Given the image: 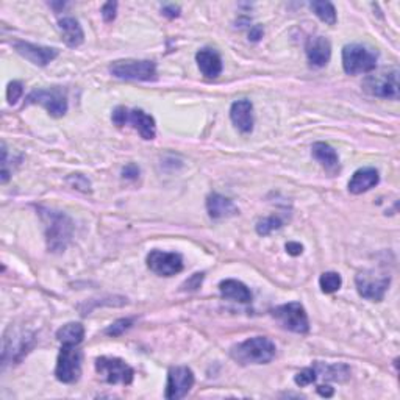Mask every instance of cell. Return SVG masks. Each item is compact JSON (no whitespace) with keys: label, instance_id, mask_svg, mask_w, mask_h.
Returning a JSON list of instances; mask_svg holds the SVG:
<instances>
[{"label":"cell","instance_id":"6da1fadb","mask_svg":"<svg viewBox=\"0 0 400 400\" xmlns=\"http://www.w3.org/2000/svg\"><path fill=\"white\" fill-rule=\"evenodd\" d=\"M39 216L44 222L47 249L53 254L65 252L74 233V222L71 217L51 208H39Z\"/></svg>","mask_w":400,"mask_h":400},{"label":"cell","instance_id":"7a4b0ae2","mask_svg":"<svg viewBox=\"0 0 400 400\" xmlns=\"http://www.w3.org/2000/svg\"><path fill=\"white\" fill-rule=\"evenodd\" d=\"M230 355L240 364H268L276 356V344L266 336L249 338L238 346L231 347Z\"/></svg>","mask_w":400,"mask_h":400},{"label":"cell","instance_id":"3957f363","mask_svg":"<svg viewBox=\"0 0 400 400\" xmlns=\"http://www.w3.org/2000/svg\"><path fill=\"white\" fill-rule=\"evenodd\" d=\"M377 52L361 44H347L342 49V67L349 75L368 74L377 67Z\"/></svg>","mask_w":400,"mask_h":400},{"label":"cell","instance_id":"277c9868","mask_svg":"<svg viewBox=\"0 0 400 400\" xmlns=\"http://www.w3.org/2000/svg\"><path fill=\"white\" fill-rule=\"evenodd\" d=\"M110 74L119 80H157V65L149 60H117L110 65Z\"/></svg>","mask_w":400,"mask_h":400},{"label":"cell","instance_id":"5b68a950","mask_svg":"<svg viewBox=\"0 0 400 400\" xmlns=\"http://www.w3.org/2000/svg\"><path fill=\"white\" fill-rule=\"evenodd\" d=\"M111 121H113L117 127H124V125H131L143 139L150 141L157 135L155 119L150 115H147L143 110H129L125 107H117L113 115H111Z\"/></svg>","mask_w":400,"mask_h":400},{"label":"cell","instance_id":"8992f818","mask_svg":"<svg viewBox=\"0 0 400 400\" xmlns=\"http://www.w3.org/2000/svg\"><path fill=\"white\" fill-rule=\"evenodd\" d=\"M82 358L83 354L77 346H67L63 344L57 368H55V377L61 383H75L82 375Z\"/></svg>","mask_w":400,"mask_h":400},{"label":"cell","instance_id":"52a82bcc","mask_svg":"<svg viewBox=\"0 0 400 400\" xmlns=\"http://www.w3.org/2000/svg\"><path fill=\"white\" fill-rule=\"evenodd\" d=\"M363 89L374 97H382V99H397L399 71L397 69H388V71L368 75L363 82Z\"/></svg>","mask_w":400,"mask_h":400},{"label":"cell","instance_id":"ba28073f","mask_svg":"<svg viewBox=\"0 0 400 400\" xmlns=\"http://www.w3.org/2000/svg\"><path fill=\"white\" fill-rule=\"evenodd\" d=\"M272 316L280 322V325L292 333L305 335L310 332L308 314L299 302H291V304L277 307L276 310H272Z\"/></svg>","mask_w":400,"mask_h":400},{"label":"cell","instance_id":"9c48e42d","mask_svg":"<svg viewBox=\"0 0 400 400\" xmlns=\"http://www.w3.org/2000/svg\"><path fill=\"white\" fill-rule=\"evenodd\" d=\"M96 370L110 385H130L133 382V370L121 358L101 356L96 360Z\"/></svg>","mask_w":400,"mask_h":400},{"label":"cell","instance_id":"30bf717a","mask_svg":"<svg viewBox=\"0 0 400 400\" xmlns=\"http://www.w3.org/2000/svg\"><path fill=\"white\" fill-rule=\"evenodd\" d=\"M33 103L43 105L49 113H51V116L61 117L65 116L67 111L66 91L60 86L49 89H34L25 99V105H33Z\"/></svg>","mask_w":400,"mask_h":400},{"label":"cell","instance_id":"8fae6325","mask_svg":"<svg viewBox=\"0 0 400 400\" xmlns=\"http://www.w3.org/2000/svg\"><path fill=\"white\" fill-rule=\"evenodd\" d=\"M391 283L389 276H378L374 271H366L358 273L355 278V285L358 294L361 297L372 300V302H380L383 300L386 291H388Z\"/></svg>","mask_w":400,"mask_h":400},{"label":"cell","instance_id":"7c38bea8","mask_svg":"<svg viewBox=\"0 0 400 400\" xmlns=\"http://www.w3.org/2000/svg\"><path fill=\"white\" fill-rule=\"evenodd\" d=\"M147 266L152 272L161 277H172L183 271V258L177 252L152 250L147 255Z\"/></svg>","mask_w":400,"mask_h":400},{"label":"cell","instance_id":"4fadbf2b","mask_svg":"<svg viewBox=\"0 0 400 400\" xmlns=\"http://www.w3.org/2000/svg\"><path fill=\"white\" fill-rule=\"evenodd\" d=\"M194 386V372L186 366H175L167 372L164 397L169 400L183 399Z\"/></svg>","mask_w":400,"mask_h":400},{"label":"cell","instance_id":"5bb4252c","mask_svg":"<svg viewBox=\"0 0 400 400\" xmlns=\"http://www.w3.org/2000/svg\"><path fill=\"white\" fill-rule=\"evenodd\" d=\"M15 49H16V52L19 55H22L25 60H29L33 63V65L41 66V67L47 66L49 63H52L55 58L58 57V53H60L58 49L24 43V41L15 43Z\"/></svg>","mask_w":400,"mask_h":400},{"label":"cell","instance_id":"9a60e30c","mask_svg":"<svg viewBox=\"0 0 400 400\" xmlns=\"http://www.w3.org/2000/svg\"><path fill=\"white\" fill-rule=\"evenodd\" d=\"M230 119L235 127L244 135L254 130V105L250 101H236L230 108Z\"/></svg>","mask_w":400,"mask_h":400},{"label":"cell","instance_id":"2e32d148","mask_svg":"<svg viewBox=\"0 0 400 400\" xmlns=\"http://www.w3.org/2000/svg\"><path fill=\"white\" fill-rule=\"evenodd\" d=\"M207 212L212 219L219 221L236 216L240 213V209L236 208L233 200H230L226 195L213 193L207 198Z\"/></svg>","mask_w":400,"mask_h":400},{"label":"cell","instance_id":"e0dca14e","mask_svg":"<svg viewBox=\"0 0 400 400\" xmlns=\"http://www.w3.org/2000/svg\"><path fill=\"white\" fill-rule=\"evenodd\" d=\"M332 57V44L324 37H316L308 41L307 58L314 67H324Z\"/></svg>","mask_w":400,"mask_h":400},{"label":"cell","instance_id":"ac0fdd59","mask_svg":"<svg viewBox=\"0 0 400 400\" xmlns=\"http://www.w3.org/2000/svg\"><path fill=\"white\" fill-rule=\"evenodd\" d=\"M195 61H198V66L200 69V72L207 77V79H216L222 72V60L221 55L217 53L214 49H202L195 55Z\"/></svg>","mask_w":400,"mask_h":400},{"label":"cell","instance_id":"d6986e66","mask_svg":"<svg viewBox=\"0 0 400 400\" xmlns=\"http://www.w3.org/2000/svg\"><path fill=\"white\" fill-rule=\"evenodd\" d=\"M378 181H380V175H378L377 169H374V167H363V169H358L350 179L349 191L352 194H363L377 186Z\"/></svg>","mask_w":400,"mask_h":400},{"label":"cell","instance_id":"ffe728a7","mask_svg":"<svg viewBox=\"0 0 400 400\" xmlns=\"http://www.w3.org/2000/svg\"><path fill=\"white\" fill-rule=\"evenodd\" d=\"M58 29L63 41H65L69 47H79L83 44V41H85V33H83L80 22L71 16L60 19Z\"/></svg>","mask_w":400,"mask_h":400},{"label":"cell","instance_id":"44dd1931","mask_svg":"<svg viewBox=\"0 0 400 400\" xmlns=\"http://www.w3.org/2000/svg\"><path fill=\"white\" fill-rule=\"evenodd\" d=\"M219 291L224 299L240 302V304H249L252 300L250 290L243 282H240V280H222L219 283Z\"/></svg>","mask_w":400,"mask_h":400},{"label":"cell","instance_id":"7402d4cb","mask_svg":"<svg viewBox=\"0 0 400 400\" xmlns=\"http://www.w3.org/2000/svg\"><path fill=\"white\" fill-rule=\"evenodd\" d=\"M313 157L325 167L330 174H336L340 171V157L332 146L327 143H316L313 146Z\"/></svg>","mask_w":400,"mask_h":400},{"label":"cell","instance_id":"603a6c76","mask_svg":"<svg viewBox=\"0 0 400 400\" xmlns=\"http://www.w3.org/2000/svg\"><path fill=\"white\" fill-rule=\"evenodd\" d=\"M57 340L67 346H79L85 340V327L80 322H69L58 330Z\"/></svg>","mask_w":400,"mask_h":400},{"label":"cell","instance_id":"cb8c5ba5","mask_svg":"<svg viewBox=\"0 0 400 400\" xmlns=\"http://www.w3.org/2000/svg\"><path fill=\"white\" fill-rule=\"evenodd\" d=\"M310 8L322 22L328 25L336 24V10L332 2H327V0H314V2L310 4Z\"/></svg>","mask_w":400,"mask_h":400},{"label":"cell","instance_id":"d4e9b609","mask_svg":"<svg viewBox=\"0 0 400 400\" xmlns=\"http://www.w3.org/2000/svg\"><path fill=\"white\" fill-rule=\"evenodd\" d=\"M319 285H321L322 292L333 294L341 288L342 278L340 273H336V272H324L319 278Z\"/></svg>","mask_w":400,"mask_h":400},{"label":"cell","instance_id":"484cf974","mask_svg":"<svg viewBox=\"0 0 400 400\" xmlns=\"http://www.w3.org/2000/svg\"><path fill=\"white\" fill-rule=\"evenodd\" d=\"M282 226H283V222H282V219H280V217L269 216V217H266V219L259 221L257 224V233L262 235V236H266V235L272 233L273 230L282 228Z\"/></svg>","mask_w":400,"mask_h":400},{"label":"cell","instance_id":"4316f807","mask_svg":"<svg viewBox=\"0 0 400 400\" xmlns=\"http://www.w3.org/2000/svg\"><path fill=\"white\" fill-rule=\"evenodd\" d=\"M133 325V319H119L116 322H113L107 330H105V335L108 336H121L124 332H127V330Z\"/></svg>","mask_w":400,"mask_h":400},{"label":"cell","instance_id":"83f0119b","mask_svg":"<svg viewBox=\"0 0 400 400\" xmlns=\"http://www.w3.org/2000/svg\"><path fill=\"white\" fill-rule=\"evenodd\" d=\"M316 380H318V372H316L314 366L300 370L299 374L294 377V382H296L299 386H308L314 383Z\"/></svg>","mask_w":400,"mask_h":400},{"label":"cell","instance_id":"f1b7e54d","mask_svg":"<svg viewBox=\"0 0 400 400\" xmlns=\"http://www.w3.org/2000/svg\"><path fill=\"white\" fill-rule=\"evenodd\" d=\"M67 183L71 185L74 189H79V191L83 193H91V183L89 180L82 174H74L71 177L67 179Z\"/></svg>","mask_w":400,"mask_h":400},{"label":"cell","instance_id":"f546056e","mask_svg":"<svg viewBox=\"0 0 400 400\" xmlns=\"http://www.w3.org/2000/svg\"><path fill=\"white\" fill-rule=\"evenodd\" d=\"M24 93V86L20 82H11L8 88H6V99H8L10 105H15L19 99L20 96Z\"/></svg>","mask_w":400,"mask_h":400},{"label":"cell","instance_id":"4dcf8cb0","mask_svg":"<svg viewBox=\"0 0 400 400\" xmlns=\"http://www.w3.org/2000/svg\"><path fill=\"white\" fill-rule=\"evenodd\" d=\"M116 11H117V4L116 2H107L102 6V16L105 22H113L116 19Z\"/></svg>","mask_w":400,"mask_h":400},{"label":"cell","instance_id":"1f68e13d","mask_svg":"<svg viewBox=\"0 0 400 400\" xmlns=\"http://www.w3.org/2000/svg\"><path fill=\"white\" fill-rule=\"evenodd\" d=\"M122 177L127 180H136L139 177V167L133 163L127 164L122 169Z\"/></svg>","mask_w":400,"mask_h":400},{"label":"cell","instance_id":"d6a6232c","mask_svg":"<svg viewBox=\"0 0 400 400\" xmlns=\"http://www.w3.org/2000/svg\"><path fill=\"white\" fill-rule=\"evenodd\" d=\"M202 280H203V273H194L191 278L186 280L183 288L185 290H198V288H200Z\"/></svg>","mask_w":400,"mask_h":400},{"label":"cell","instance_id":"836d02e7","mask_svg":"<svg viewBox=\"0 0 400 400\" xmlns=\"http://www.w3.org/2000/svg\"><path fill=\"white\" fill-rule=\"evenodd\" d=\"M161 11H163V15H164L166 18H171V19H174V18H177V16L180 15V6L174 5V4H171V5H164L163 8H161Z\"/></svg>","mask_w":400,"mask_h":400},{"label":"cell","instance_id":"e575fe53","mask_svg":"<svg viewBox=\"0 0 400 400\" xmlns=\"http://www.w3.org/2000/svg\"><path fill=\"white\" fill-rule=\"evenodd\" d=\"M286 252L292 257H297L302 254V252H304V245L299 244V243H288L286 244Z\"/></svg>","mask_w":400,"mask_h":400},{"label":"cell","instance_id":"d590c367","mask_svg":"<svg viewBox=\"0 0 400 400\" xmlns=\"http://www.w3.org/2000/svg\"><path fill=\"white\" fill-rule=\"evenodd\" d=\"M263 38V27L262 25H254L250 29L249 32V39L250 41H254V43H257V41H259Z\"/></svg>","mask_w":400,"mask_h":400},{"label":"cell","instance_id":"8d00e7d4","mask_svg":"<svg viewBox=\"0 0 400 400\" xmlns=\"http://www.w3.org/2000/svg\"><path fill=\"white\" fill-rule=\"evenodd\" d=\"M318 392L321 396H324V397H332L333 396V388H330V386H324V385H321L318 386Z\"/></svg>","mask_w":400,"mask_h":400}]
</instances>
